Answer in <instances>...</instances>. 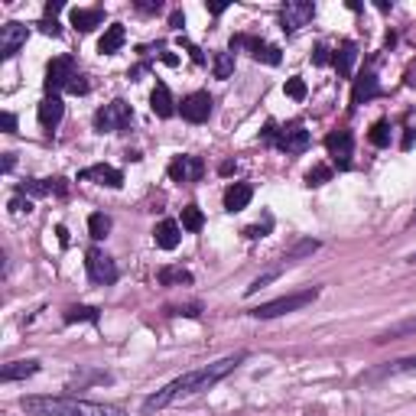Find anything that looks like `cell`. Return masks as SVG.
Returning a JSON list of instances; mask_svg holds the SVG:
<instances>
[{"label": "cell", "mask_w": 416, "mask_h": 416, "mask_svg": "<svg viewBox=\"0 0 416 416\" xmlns=\"http://www.w3.org/2000/svg\"><path fill=\"white\" fill-rule=\"evenodd\" d=\"M79 179H85V182H98V186H107V189H121V186H124V176H121V169L107 166V163H95V166L81 169Z\"/></svg>", "instance_id": "9a60e30c"}, {"label": "cell", "mask_w": 416, "mask_h": 416, "mask_svg": "<svg viewBox=\"0 0 416 416\" xmlns=\"http://www.w3.org/2000/svg\"><path fill=\"white\" fill-rule=\"evenodd\" d=\"M241 361H244V351L228 354V358H222V361L205 364V368H199V371H189V374H182V377H176V381H169L163 390H156V394H150V397L143 400V413L163 410V407H169V403H176L179 397H192V394H202V390L215 387V384L222 381V377H228Z\"/></svg>", "instance_id": "6da1fadb"}, {"label": "cell", "mask_w": 416, "mask_h": 416, "mask_svg": "<svg viewBox=\"0 0 416 416\" xmlns=\"http://www.w3.org/2000/svg\"><path fill=\"white\" fill-rule=\"evenodd\" d=\"M85 267H88V280L98 286H107V283H114L117 280V264L105 254V250L91 248L88 254H85Z\"/></svg>", "instance_id": "52a82bcc"}, {"label": "cell", "mask_w": 416, "mask_h": 416, "mask_svg": "<svg viewBox=\"0 0 416 416\" xmlns=\"http://www.w3.org/2000/svg\"><path fill=\"white\" fill-rule=\"evenodd\" d=\"M124 39H127L124 27H121V23H114V27H107V33L101 36V43H98V53H101V55H114L117 49L124 46Z\"/></svg>", "instance_id": "cb8c5ba5"}, {"label": "cell", "mask_w": 416, "mask_h": 416, "mask_svg": "<svg viewBox=\"0 0 416 416\" xmlns=\"http://www.w3.org/2000/svg\"><path fill=\"white\" fill-rule=\"evenodd\" d=\"M69 91L72 95H88V81L81 79V75H75V81L69 85Z\"/></svg>", "instance_id": "ab89813d"}, {"label": "cell", "mask_w": 416, "mask_h": 416, "mask_svg": "<svg viewBox=\"0 0 416 416\" xmlns=\"http://www.w3.org/2000/svg\"><path fill=\"white\" fill-rule=\"evenodd\" d=\"M316 250H319V241H300V244L286 254V264H293V260H300V257H306V254H316Z\"/></svg>", "instance_id": "d6a6232c"}, {"label": "cell", "mask_w": 416, "mask_h": 416, "mask_svg": "<svg viewBox=\"0 0 416 416\" xmlns=\"http://www.w3.org/2000/svg\"><path fill=\"white\" fill-rule=\"evenodd\" d=\"M283 91L293 98V101H302V98H306V81H302V79H290Z\"/></svg>", "instance_id": "e575fe53"}, {"label": "cell", "mask_w": 416, "mask_h": 416, "mask_svg": "<svg viewBox=\"0 0 416 416\" xmlns=\"http://www.w3.org/2000/svg\"><path fill=\"white\" fill-rule=\"evenodd\" d=\"M267 231H270V218H267L264 224H250V228H244V238H250V241L267 238Z\"/></svg>", "instance_id": "8d00e7d4"}, {"label": "cell", "mask_w": 416, "mask_h": 416, "mask_svg": "<svg viewBox=\"0 0 416 416\" xmlns=\"http://www.w3.org/2000/svg\"><path fill=\"white\" fill-rule=\"evenodd\" d=\"M312 62H316V65H328V62H335V55H328V46H316Z\"/></svg>", "instance_id": "74e56055"}, {"label": "cell", "mask_w": 416, "mask_h": 416, "mask_svg": "<svg viewBox=\"0 0 416 416\" xmlns=\"http://www.w3.org/2000/svg\"><path fill=\"white\" fill-rule=\"evenodd\" d=\"M354 59H358V43H342V49L335 53V69H338V75H351V69H354Z\"/></svg>", "instance_id": "d4e9b609"}, {"label": "cell", "mask_w": 416, "mask_h": 416, "mask_svg": "<svg viewBox=\"0 0 416 416\" xmlns=\"http://www.w3.org/2000/svg\"><path fill=\"white\" fill-rule=\"evenodd\" d=\"M377 95H381V81H377L374 72H368V75H361V79L354 81L351 105H364V101H371V98H377Z\"/></svg>", "instance_id": "ffe728a7"}, {"label": "cell", "mask_w": 416, "mask_h": 416, "mask_svg": "<svg viewBox=\"0 0 416 416\" xmlns=\"http://www.w3.org/2000/svg\"><path fill=\"white\" fill-rule=\"evenodd\" d=\"M169 23H173V27H176V29H182V27H186V17H182V13H179V10H176V13H173V20H169Z\"/></svg>", "instance_id": "f6af8a7d"}, {"label": "cell", "mask_w": 416, "mask_h": 416, "mask_svg": "<svg viewBox=\"0 0 416 416\" xmlns=\"http://www.w3.org/2000/svg\"><path fill=\"white\" fill-rule=\"evenodd\" d=\"M224 10H228V4H212V7H208V13H215V17H222Z\"/></svg>", "instance_id": "7dc6e473"}, {"label": "cell", "mask_w": 416, "mask_h": 416, "mask_svg": "<svg viewBox=\"0 0 416 416\" xmlns=\"http://www.w3.org/2000/svg\"><path fill=\"white\" fill-rule=\"evenodd\" d=\"M199 306H179V309H173V316H186V319H199Z\"/></svg>", "instance_id": "60d3db41"}, {"label": "cell", "mask_w": 416, "mask_h": 416, "mask_svg": "<svg viewBox=\"0 0 416 416\" xmlns=\"http://www.w3.org/2000/svg\"><path fill=\"white\" fill-rule=\"evenodd\" d=\"M202 224H205L202 212H199L195 205H186V208H182V228L186 231H202Z\"/></svg>", "instance_id": "f546056e"}, {"label": "cell", "mask_w": 416, "mask_h": 416, "mask_svg": "<svg viewBox=\"0 0 416 416\" xmlns=\"http://www.w3.org/2000/svg\"><path fill=\"white\" fill-rule=\"evenodd\" d=\"M107 231H111V218H107L105 212H95V215H91V218H88V234H91V238H95V241H105Z\"/></svg>", "instance_id": "f1b7e54d"}, {"label": "cell", "mask_w": 416, "mask_h": 416, "mask_svg": "<svg viewBox=\"0 0 416 416\" xmlns=\"http://www.w3.org/2000/svg\"><path fill=\"white\" fill-rule=\"evenodd\" d=\"M410 264H416V254H410Z\"/></svg>", "instance_id": "681fc988"}, {"label": "cell", "mask_w": 416, "mask_h": 416, "mask_svg": "<svg viewBox=\"0 0 416 416\" xmlns=\"http://www.w3.org/2000/svg\"><path fill=\"white\" fill-rule=\"evenodd\" d=\"M62 10V4H46V17H53L55 20V13Z\"/></svg>", "instance_id": "bcb514c9"}, {"label": "cell", "mask_w": 416, "mask_h": 416, "mask_svg": "<svg viewBox=\"0 0 416 416\" xmlns=\"http://www.w3.org/2000/svg\"><path fill=\"white\" fill-rule=\"evenodd\" d=\"M397 338H416V316H410V319L397 322V326L384 328L374 342H377V345H387V342H397Z\"/></svg>", "instance_id": "603a6c76"}, {"label": "cell", "mask_w": 416, "mask_h": 416, "mask_svg": "<svg viewBox=\"0 0 416 416\" xmlns=\"http://www.w3.org/2000/svg\"><path fill=\"white\" fill-rule=\"evenodd\" d=\"M27 36H29V29L23 27V23H4V27H0V59H4V62L13 59V55L27 46Z\"/></svg>", "instance_id": "30bf717a"}, {"label": "cell", "mask_w": 416, "mask_h": 416, "mask_svg": "<svg viewBox=\"0 0 416 416\" xmlns=\"http://www.w3.org/2000/svg\"><path fill=\"white\" fill-rule=\"evenodd\" d=\"M231 49H248L257 62H264V65H280V59H283L276 46L264 43V39H254V36H234V39H231Z\"/></svg>", "instance_id": "9c48e42d"}, {"label": "cell", "mask_w": 416, "mask_h": 416, "mask_svg": "<svg viewBox=\"0 0 416 416\" xmlns=\"http://www.w3.org/2000/svg\"><path fill=\"white\" fill-rule=\"evenodd\" d=\"M160 283L163 286H189V283H192V274L182 270V267H163V270H160Z\"/></svg>", "instance_id": "484cf974"}, {"label": "cell", "mask_w": 416, "mask_h": 416, "mask_svg": "<svg viewBox=\"0 0 416 416\" xmlns=\"http://www.w3.org/2000/svg\"><path fill=\"white\" fill-rule=\"evenodd\" d=\"M276 276H280V267H276V270H270V274H264V276H257V280H254V283H250L244 293H248V296H254L257 290H264V286L270 283V280H276Z\"/></svg>", "instance_id": "d590c367"}, {"label": "cell", "mask_w": 416, "mask_h": 416, "mask_svg": "<svg viewBox=\"0 0 416 416\" xmlns=\"http://www.w3.org/2000/svg\"><path fill=\"white\" fill-rule=\"evenodd\" d=\"M231 72H234V55L231 53L215 55V79H231Z\"/></svg>", "instance_id": "4dcf8cb0"}, {"label": "cell", "mask_w": 416, "mask_h": 416, "mask_svg": "<svg viewBox=\"0 0 416 416\" xmlns=\"http://www.w3.org/2000/svg\"><path fill=\"white\" fill-rule=\"evenodd\" d=\"M0 121H4V130H7V133H17V117L10 114V111H4V117H0Z\"/></svg>", "instance_id": "7bdbcfd3"}, {"label": "cell", "mask_w": 416, "mask_h": 416, "mask_svg": "<svg viewBox=\"0 0 416 416\" xmlns=\"http://www.w3.org/2000/svg\"><path fill=\"white\" fill-rule=\"evenodd\" d=\"M153 241H156V248H163V250H176L179 241H182V228H179L173 218H163V222L153 228Z\"/></svg>", "instance_id": "2e32d148"}, {"label": "cell", "mask_w": 416, "mask_h": 416, "mask_svg": "<svg viewBox=\"0 0 416 416\" xmlns=\"http://www.w3.org/2000/svg\"><path fill=\"white\" fill-rule=\"evenodd\" d=\"M39 371V361H10L4 364V371H0V381L10 384V381H27L33 374Z\"/></svg>", "instance_id": "44dd1931"}, {"label": "cell", "mask_w": 416, "mask_h": 416, "mask_svg": "<svg viewBox=\"0 0 416 416\" xmlns=\"http://www.w3.org/2000/svg\"><path fill=\"white\" fill-rule=\"evenodd\" d=\"M137 10H143V13H160V0H156V4H137Z\"/></svg>", "instance_id": "ee69618b"}, {"label": "cell", "mask_w": 416, "mask_h": 416, "mask_svg": "<svg viewBox=\"0 0 416 416\" xmlns=\"http://www.w3.org/2000/svg\"><path fill=\"white\" fill-rule=\"evenodd\" d=\"M368 137H371L374 147H390V124H387V121H377Z\"/></svg>", "instance_id": "1f68e13d"}, {"label": "cell", "mask_w": 416, "mask_h": 416, "mask_svg": "<svg viewBox=\"0 0 416 416\" xmlns=\"http://www.w3.org/2000/svg\"><path fill=\"white\" fill-rule=\"evenodd\" d=\"M413 222H416V212H413Z\"/></svg>", "instance_id": "f907efd6"}, {"label": "cell", "mask_w": 416, "mask_h": 416, "mask_svg": "<svg viewBox=\"0 0 416 416\" xmlns=\"http://www.w3.org/2000/svg\"><path fill=\"white\" fill-rule=\"evenodd\" d=\"M309 130L302 124H286L283 130H280V137H276V147L283 153H290V156H300V153L309 150Z\"/></svg>", "instance_id": "8fae6325"}, {"label": "cell", "mask_w": 416, "mask_h": 416, "mask_svg": "<svg viewBox=\"0 0 416 416\" xmlns=\"http://www.w3.org/2000/svg\"><path fill=\"white\" fill-rule=\"evenodd\" d=\"M326 150L328 156H332V163H335L338 169H348L351 166V156H354V137L351 130H335L326 137Z\"/></svg>", "instance_id": "ba28073f"}, {"label": "cell", "mask_w": 416, "mask_h": 416, "mask_svg": "<svg viewBox=\"0 0 416 416\" xmlns=\"http://www.w3.org/2000/svg\"><path fill=\"white\" fill-rule=\"evenodd\" d=\"M65 114V105L59 95H46L43 101H39V107H36V117H39V127H43L46 133H53L55 127H59V121H62Z\"/></svg>", "instance_id": "5bb4252c"}, {"label": "cell", "mask_w": 416, "mask_h": 416, "mask_svg": "<svg viewBox=\"0 0 416 416\" xmlns=\"http://www.w3.org/2000/svg\"><path fill=\"white\" fill-rule=\"evenodd\" d=\"M381 374H416V354H410V358H397V361L384 364L381 371H374L371 377H381Z\"/></svg>", "instance_id": "4316f807"}, {"label": "cell", "mask_w": 416, "mask_h": 416, "mask_svg": "<svg viewBox=\"0 0 416 416\" xmlns=\"http://www.w3.org/2000/svg\"><path fill=\"white\" fill-rule=\"evenodd\" d=\"M316 17V4L312 0H290L280 13V29L283 33H300L302 27H309V20Z\"/></svg>", "instance_id": "5b68a950"}, {"label": "cell", "mask_w": 416, "mask_h": 416, "mask_svg": "<svg viewBox=\"0 0 416 416\" xmlns=\"http://www.w3.org/2000/svg\"><path fill=\"white\" fill-rule=\"evenodd\" d=\"M20 407L27 416H127L111 403H91L79 397H23Z\"/></svg>", "instance_id": "7a4b0ae2"}, {"label": "cell", "mask_w": 416, "mask_h": 416, "mask_svg": "<svg viewBox=\"0 0 416 416\" xmlns=\"http://www.w3.org/2000/svg\"><path fill=\"white\" fill-rule=\"evenodd\" d=\"M166 173L173 182H199L205 173V163H202V156H176V160L169 163Z\"/></svg>", "instance_id": "7c38bea8"}, {"label": "cell", "mask_w": 416, "mask_h": 416, "mask_svg": "<svg viewBox=\"0 0 416 416\" xmlns=\"http://www.w3.org/2000/svg\"><path fill=\"white\" fill-rule=\"evenodd\" d=\"M20 195H65L69 192V182L65 179H36V182H23L17 189Z\"/></svg>", "instance_id": "ac0fdd59"}, {"label": "cell", "mask_w": 416, "mask_h": 416, "mask_svg": "<svg viewBox=\"0 0 416 416\" xmlns=\"http://www.w3.org/2000/svg\"><path fill=\"white\" fill-rule=\"evenodd\" d=\"M328 179H332V169L328 166H312L309 173H306V186H322V182H328Z\"/></svg>", "instance_id": "836d02e7"}, {"label": "cell", "mask_w": 416, "mask_h": 416, "mask_svg": "<svg viewBox=\"0 0 416 416\" xmlns=\"http://www.w3.org/2000/svg\"><path fill=\"white\" fill-rule=\"evenodd\" d=\"M101 23H105V10L101 7H91V10L75 7L72 10V27L79 29V33H91V29L101 27Z\"/></svg>", "instance_id": "d6986e66"}, {"label": "cell", "mask_w": 416, "mask_h": 416, "mask_svg": "<svg viewBox=\"0 0 416 416\" xmlns=\"http://www.w3.org/2000/svg\"><path fill=\"white\" fill-rule=\"evenodd\" d=\"M10 208H13V212H33V202H29V199H27V202H23V199H20V195H17V199L10 202Z\"/></svg>", "instance_id": "b9f144b4"}, {"label": "cell", "mask_w": 416, "mask_h": 416, "mask_svg": "<svg viewBox=\"0 0 416 416\" xmlns=\"http://www.w3.org/2000/svg\"><path fill=\"white\" fill-rule=\"evenodd\" d=\"M101 319V312L95 309V306H69L65 309V322H98Z\"/></svg>", "instance_id": "83f0119b"}, {"label": "cell", "mask_w": 416, "mask_h": 416, "mask_svg": "<svg viewBox=\"0 0 416 416\" xmlns=\"http://www.w3.org/2000/svg\"><path fill=\"white\" fill-rule=\"evenodd\" d=\"M39 29H43L46 36H59L62 29H59V23H55L53 17H43V23H39Z\"/></svg>", "instance_id": "f35d334b"}, {"label": "cell", "mask_w": 416, "mask_h": 416, "mask_svg": "<svg viewBox=\"0 0 416 416\" xmlns=\"http://www.w3.org/2000/svg\"><path fill=\"white\" fill-rule=\"evenodd\" d=\"M150 107L156 117H173L176 114V105H173V95H169V88L163 85V81H156V88H153L150 95Z\"/></svg>", "instance_id": "7402d4cb"}, {"label": "cell", "mask_w": 416, "mask_h": 416, "mask_svg": "<svg viewBox=\"0 0 416 416\" xmlns=\"http://www.w3.org/2000/svg\"><path fill=\"white\" fill-rule=\"evenodd\" d=\"M75 59L72 55H59V59H53L49 62V69H46V91L49 95H55V91H69V85L75 81Z\"/></svg>", "instance_id": "8992f818"}, {"label": "cell", "mask_w": 416, "mask_h": 416, "mask_svg": "<svg viewBox=\"0 0 416 416\" xmlns=\"http://www.w3.org/2000/svg\"><path fill=\"white\" fill-rule=\"evenodd\" d=\"M316 296H319V286H309V290L290 293V296H280V300L260 302L250 316H254V319H276V316H286V312H296V309H302V306L316 302Z\"/></svg>", "instance_id": "3957f363"}, {"label": "cell", "mask_w": 416, "mask_h": 416, "mask_svg": "<svg viewBox=\"0 0 416 416\" xmlns=\"http://www.w3.org/2000/svg\"><path fill=\"white\" fill-rule=\"evenodd\" d=\"M179 111H182V117H186L189 124H205L208 114H212V95L208 91H195V95H189L179 105Z\"/></svg>", "instance_id": "4fadbf2b"}, {"label": "cell", "mask_w": 416, "mask_h": 416, "mask_svg": "<svg viewBox=\"0 0 416 416\" xmlns=\"http://www.w3.org/2000/svg\"><path fill=\"white\" fill-rule=\"evenodd\" d=\"M130 124H133V107L127 101H111L95 114L98 133H124Z\"/></svg>", "instance_id": "277c9868"}, {"label": "cell", "mask_w": 416, "mask_h": 416, "mask_svg": "<svg viewBox=\"0 0 416 416\" xmlns=\"http://www.w3.org/2000/svg\"><path fill=\"white\" fill-rule=\"evenodd\" d=\"M250 199H254V189H250V182H234V186H228V192H224V208H228L231 215L244 212V208L250 205Z\"/></svg>", "instance_id": "e0dca14e"}, {"label": "cell", "mask_w": 416, "mask_h": 416, "mask_svg": "<svg viewBox=\"0 0 416 416\" xmlns=\"http://www.w3.org/2000/svg\"><path fill=\"white\" fill-rule=\"evenodd\" d=\"M13 163H17V160H13V153H4V173H10V169H13Z\"/></svg>", "instance_id": "c3c4849f"}]
</instances>
